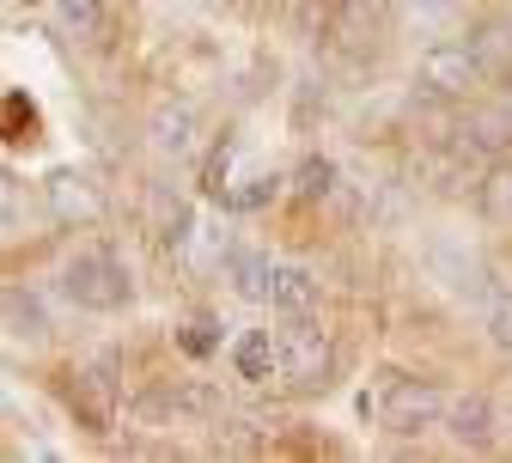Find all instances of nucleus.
Here are the masks:
<instances>
[{"instance_id":"nucleus-19","label":"nucleus","mask_w":512,"mask_h":463,"mask_svg":"<svg viewBox=\"0 0 512 463\" xmlns=\"http://www.w3.org/2000/svg\"><path fill=\"white\" fill-rule=\"evenodd\" d=\"M275 189H281V177H250V189H232L226 202H232V208H263Z\"/></svg>"},{"instance_id":"nucleus-7","label":"nucleus","mask_w":512,"mask_h":463,"mask_svg":"<svg viewBox=\"0 0 512 463\" xmlns=\"http://www.w3.org/2000/svg\"><path fill=\"white\" fill-rule=\"evenodd\" d=\"M147 135H153V153L159 159H196L202 147V122L189 104H159L153 122H147Z\"/></svg>"},{"instance_id":"nucleus-5","label":"nucleus","mask_w":512,"mask_h":463,"mask_svg":"<svg viewBox=\"0 0 512 463\" xmlns=\"http://www.w3.org/2000/svg\"><path fill=\"white\" fill-rule=\"evenodd\" d=\"M74 403L86 409L92 427H110L116 403H122V378H116V354H92L80 372H74Z\"/></svg>"},{"instance_id":"nucleus-11","label":"nucleus","mask_w":512,"mask_h":463,"mask_svg":"<svg viewBox=\"0 0 512 463\" xmlns=\"http://www.w3.org/2000/svg\"><path fill=\"white\" fill-rule=\"evenodd\" d=\"M0 323H7L19 342H43L49 336V311H43V299L31 287H7V293H0Z\"/></svg>"},{"instance_id":"nucleus-6","label":"nucleus","mask_w":512,"mask_h":463,"mask_svg":"<svg viewBox=\"0 0 512 463\" xmlns=\"http://www.w3.org/2000/svg\"><path fill=\"white\" fill-rule=\"evenodd\" d=\"M43 195H49V214H55L61 226H92V220L104 214V189H98L86 171H55V177L43 183Z\"/></svg>"},{"instance_id":"nucleus-12","label":"nucleus","mask_w":512,"mask_h":463,"mask_svg":"<svg viewBox=\"0 0 512 463\" xmlns=\"http://www.w3.org/2000/svg\"><path fill=\"white\" fill-rule=\"evenodd\" d=\"M275 366H281V348H275V329H244V336L232 342V372L238 378H275Z\"/></svg>"},{"instance_id":"nucleus-4","label":"nucleus","mask_w":512,"mask_h":463,"mask_svg":"<svg viewBox=\"0 0 512 463\" xmlns=\"http://www.w3.org/2000/svg\"><path fill=\"white\" fill-rule=\"evenodd\" d=\"M445 403H452V396H445L433 378H397L384 390V403H378V421L397 439H421V433L445 427Z\"/></svg>"},{"instance_id":"nucleus-21","label":"nucleus","mask_w":512,"mask_h":463,"mask_svg":"<svg viewBox=\"0 0 512 463\" xmlns=\"http://www.w3.org/2000/svg\"><path fill=\"white\" fill-rule=\"evenodd\" d=\"M19 220V183L7 177V171H0V232H7Z\"/></svg>"},{"instance_id":"nucleus-3","label":"nucleus","mask_w":512,"mask_h":463,"mask_svg":"<svg viewBox=\"0 0 512 463\" xmlns=\"http://www.w3.org/2000/svg\"><path fill=\"white\" fill-rule=\"evenodd\" d=\"M415 80H421L433 98H470V92H482V80H488V55H482L476 43L439 37V43H427V49H421Z\"/></svg>"},{"instance_id":"nucleus-20","label":"nucleus","mask_w":512,"mask_h":463,"mask_svg":"<svg viewBox=\"0 0 512 463\" xmlns=\"http://www.w3.org/2000/svg\"><path fill=\"white\" fill-rule=\"evenodd\" d=\"M177 342H183L189 354H208V348L220 342V336H214V317H189V323H183V336H177Z\"/></svg>"},{"instance_id":"nucleus-9","label":"nucleus","mask_w":512,"mask_h":463,"mask_svg":"<svg viewBox=\"0 0 512 463\" xmlns=\"http://www.w3.org/2000/svg\"><path fill=\"white\" fill-rule=\"evenodd\" d=\"M269 305H275L281 317L317 311V275L299 269V262H275V269H269Z\"/></svg>"},{"instance_id":"nucleus-2","label":"nucleus","mask_w":512,"mask_h":463,"mask_svg":"<svg viewBox=\"0 0 512 463\" xmlns=\"http://www.w3.org/2000/svg\"><path fill=\"white\" fill-rule=\"evenodd\" d=\"M275 348H281V378H287L293 390H324V384H330V372H336V342H330L324 323H311V311H305V317H287V329L275 336Z\"/></svg>"},{"instance_id":"nucleus-15","label":"nucleus","mask_w":512,"mask_h":463,"mask_svg":"<svg viewBox=\"0 0 512 463\" xmlns=\"http://www.w3.org/2000/svg\"><path fill=\"white\" fill-rule=\"evenodd\" d=\"M378 31H384V0H342L336 7V37L348 49H366Z\"/></svg>"},{"instance_id":"nucleus-10","label":"nucleus","mask_w":512,"mask_h":463,"mask_svg":"<svg viewBox=\"0 0 512 463\" xmlns=\"http://www.w3.org/2000/svg\"><path fill=\"white\" fill-rule=\"evenodd\" d=\"M110 19H104V0H55V37H68V43H104Z\"/></svg>"},{"instance_id":"nucleus-18","label":"nucleus","mask_w":512,"mask_h":463,"mask_svg":"<svg viewBox=\"0 0 512 463\" xmlns=\"http://www.w3.org/2000/svg\"><path fill=\"white\" fill-rule=\"evenodd\" d=\"M488 342H494L500 354H512V287H500V293L488 299Z\"/></svg>"},{"instance_id":"nucleus-16","label":"nucleus","mask_w":512,"mask_h":463,"mask_svg":"<svg viewBox=\"0 0 512 463\" xmlns=\"http://www.w3.org/2000/svg\"><path fill=\"white\" fill-rule=\"evenodd\" d=\"M464 13V0H397V19L409 31H445V25H458Z\"/></svg>"},{"instance_id":"nucleus-13","label":"nucleus","mask_w":512,"mask_h":463,"mask_svg":"<svg viewBox=\"0 0 512 463\" xmlns=\"http://www.w3.org/2000/svg\"><path fill=\"white\" fill-rule=\"evenodd\" d=\"M269 269H275V262L263 250H244V244L226 250V281H232L238 299H269Z\"/></svg>"},{"instance_id":"nucleus-14","label":"nucleus","mask_w":512,"mask_h":463,"mask_svg":"<svg viewBox=\"0 0 512 463\" xmlns=\"http://www.w3.org/2000/svg\"><path fill=\"white\" fill-rule=\"evenodd\" d=\"M476 208H482V220L512 226V159H494V165L476 177Z\"/></svg>"},{"instance_id":"nucleus-1","label":"nucleus","mask_w":512,"mask_h":463,"mask_svg":"<svg viewBox=\"0 0 512 463\" xmlns=\"http://www.w3.org/2000/svg\"><path fill=\"white\" fill-rule=\"evenodd\" d=\"M61 293H68L80 311H122L135 299V281H128V262L116 250H80L61 269Z\"/></svg>"},{"instance_id":"nucleus-8","label":"nucleus","mask_w":512,"mask_h":463,"mask_svg":"<svg viewBox=\"0 0 512 463\" xmlns=\"http://www.w3.org/2000/svg\"><path fill=\"white\" fill-rule=\"evenodd\" d=\"M445 433H452L464 451H488L494 445V403H488L482 390L452 396V403H445Z\"/></svg>"},{"instance_id":"nucleus-17","label":"nucleus","mask_w":512,"mask_h":463,"mask_svg":"<svg viewBox=\"0 0 512 463\" xmlns=\"http://www.w3.org/2000/svg\"><path fill=\"white\" fill-rule=\"evenodd\" d=\"M293 189H299V202H324V195H336V165H330L324 153L299 159V171H293Z\"/></svg>"}]
</instances>
